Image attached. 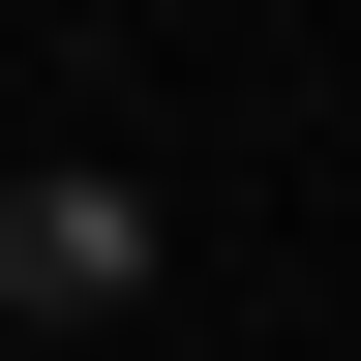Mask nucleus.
<instances>
[{"mask_svg": "<svg viewBox=\"0 0 361 361\" xmlns=\"http://www.w3.org/2000/svg\"><path fill=\"white\" fill-rule=\"evenodd\" d=\"M151 271H180V211H151V180L0 121V331H151Z\"/></svg>", "mask_w": 361, "mask_h": 361, "instance_id": "nucleus-1", "label": "nucleus"}]
</instances>
